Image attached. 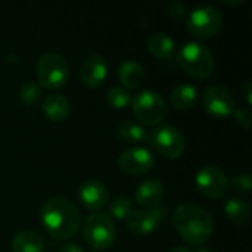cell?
<instances>
[{
	"label": "cell",
	"instance_id": "obj_1",
	"mask_svg": "<svg viewBox=\"0 0 252 252\" xmlns=\"http://www.w3.org/2000/svg\"><path fill=\"white\" fill-rule=\"evenodd\" d=\"M40 220L50 236L66 241L77 235L81 226V213L68 198L53 196L41 205Z\"/></svg>",
	"mask_w": 252,
	"mask_h": 252
},
{
	"label": "cell",
	"instance_id": "obj_2",
	"mask_svg": "<svg viewBox=\"0 0 252 252\" xmlns=\"http://www.w3.org/2000/svg\"><path fill=\"white\" fill-rule=\"evenodd\" d=\"M173 223L179 235L190 245H204L214 232L211 214L195 204H180L173 211Z\"/></svg>",
	"mask_w": 252,
	"mask_h": 252
},
{
	"label": "cell",
	"instance_id": "obj_3",
	"mask_svg": "<svg viewBox=\"0 0 252 252\" xmlns=\"http://www.w3.org/2000/svg\"><path fill=\"white\" fill-rule=\"evenodd\" d=\"M177 63L192 78L205 80L211 77L216 62L208 46L199 41H188L177 53Z\"/></svg>",
	"mask_w": 252,
	"mask_h": 252
},
{
	"label": "cell",
	"instance_id": "obj_4",
	"mask_svg": "<svg viewBox=\"0 0 252 252\" xmlns=\"http://www.w3.org/2000/svg\"><path fill=\"white\" fill-rule=\"evenodd\" d=\"M83 238L93 250H108L115 242L117 229L112 219L103 213L90 214L81 224Z\"/></svg>",
	"mask_w": 252,
	"mask_h": 252
},
{
	"label": "cell",
	"instance_id": "obj_5",
	"mask_svg": "<svg viewBox=\"0 0 252 252\" xmlns=\"http://www.w3.org/2000/svg\"><path fill=\"white\" fill-rule=\"evenodd\" d=\"M136 118L143 126H157L167 117L168 106L164 97L155 90H142L131 99Z\"/></svg>",
	"mask_w": 252,
	"mask_h": 252
},
{
	"label": "cell",
	"instance_id": "obj_6",
	"mask_svg": "<svg viewBox=\"0 0 252 252\" xmlns=\"http://www.w3.org/2000/svg\"><path fill=\"white\" fill-rule=\"evenodd\" d=\"M69 77V66L66 59L56 53L47 52L43 53L37 61V78L40 87L46 89H59L62 87Z\"/></svg>",
	"mask_w": 252,
	"mask_h": 252
},
{
	"label": "cell",
	"instance_id": "obj_7",
	"mask_svg": "<svg viewBox=\"0 0 252 252\" xmlns=\"http://www.w3.org/2000/svg\"><path fill=\"white\" fill-rule=\"evenodd\" d=\"M148 143L162 157L176 159L183 155L186 142L183 133L171 124L159 126L154 128L151 133H148L146 137Z\"/></svg>",
	"mask_w": 252,
	"mask_h": 252
},
{
	"label": "cell",
	"instance_id": "obj_8",
	"mask_svg": "<svg viewBox=\"0 0 252 252\" xmlns=\"http://www.w3.org/2000/svg\"><path fill=\"white\" fill-rule=\"evenodd\" d=\"M188 30L201 38H208L217 34L223 27V16L219 9L210 4L195 7L188 15Z\"/></svg>",
	"mask_w": 252,
	"mask_h": 252
},
{
	"label": "cell",
	"instance_id": "obj_9",
	"mask_svg": "<svg viewBox=\"0 0 252 252\" xmlns=\"http://www.w3.org/2000/svg\"><path fill=\"white\" fill-rule=\"evenodd\" d=\"M198 190L208 199H220L229 190V179L224 171L216 165H204L195 176Z\"/></svg>",
	"mask_w": 252,
	"mask_h": 252
},
{
	"label": "cell",
	"instance_id": "obj_10",
	"mask_svg": "<svg viewBox=\"0 0 252 252\" xmlns=\"http://www.w3.org/2000/svg\"><path fill=\"white\" fill-rule=\"evenodd\" d=\"M204 109L214 118H226L233 114L236 105L233 94L224 86H210L202 94Z\"/></svg>",
	"mask_w": 252,
	"mask_h": 252
},
{
	"label": "cell",
	"instance_id": "obj_11",
	"mask_svg": "<svg viewBox=\"0 0 252 252\" xmlns=\"http://www.w3.org/2000/svg\"><path fill=\"white\" fill-rule=\"evenodd\" d=\"M165 214L167 210L162 205L149 210H133L126 219V226L131 233L137 236H146L158 229L165 219Z\"/></svg>",
	"mask_w": 252,
	"mask_h": 252
},
{
	"label": "cell",
	"instance_id": "obj_12",
	"mask_svg": "<svg viewBox=\"0 0 252 252\" xmlns=\"http://www.w3.org/2000/svg\"><path fill=\"white\" fill-rule=\"evenodd\" d=\"M118 165L120 170L127 176H143L154 168L155 157L149 149L142 146H134L126 149L120 155Z\"/></svg>",
	"mask_w": 252,
	"mask_h": 252
},
{
	"label": "cell",
	"instance_id": "obj_13",
	"mask_svg": "<svg viewBox=\"0 0 252 252\" xmlns=\"http://www.w3.org/2000/svg\"><path fill=\"white\" fill-rule=\"evenodd\" d=\"M80 202L92 211L100 210L108 204L109 195L106 186L97 179H87L78 188Z\"/></svg>",
	"mask_w": 252,
	"mask_h": 252
},
{
	"label": "cell",
	"instance_id": "obj_14",
	"mask_svg": "<svg viewBox=\"0 0 252 252\" xmlns=\"http://www.w3.org/2000/svg\"><path fill=\"white\" fill-rule=\"evenodd\" d=\"M81 80L86 86L96 89L102 86L108 77V63L102 55H90L84 59L80 69Z\"/></svg>",
	"mask_w": 252,
	"mask_h": 252
},
{
	"label": "cell",
	"instance_id": "obj_15",
	"mask_svg": "<svg viewBox=\"0 0 252 252\" xmlns=\"http://www.w3.org/2000/svg\"><path fill=\"white\" fill-rule=\"evenodd\" d=\"M164 196H165V188L161 182L155 179H148L143 183H140L134 193L136 202L145 210L161 205Z\"/></svg>",
	"mask_w": 252,
	"mask_h": 252
},
{
	"label": "cell",
	"instance_id": "obj_16",
	"mask_svg": "<svg viewBox=\"0 0 252 252\" xmlns=\"http://www.w3.org/2000/svg\"><path fill=\"white\" fill-rule=\"evenodd\" d=\"M118 78L124 89H139L145 81V69L136 59H126L118 66Z\"/></svg>",
	"mask_w": 252,
	"mask_h": 252
},
{
	"label": "cell",
	"instance_id": "obj_17",
	"mask_svg": "<svg viewBox=\"0 0 252 252\" xmlns=\"http://www.w3.org/2000/svg\"><path fill=\"white\" fill-rule=\"evenodd\" d=\"M41 109L49 120L63 121L71 114V103L63 94L52 93V94H47L41 100Z\"/></svg>",
	"mask_w": 252,
	"mask_h": 252
},
{
	"label": "cell",
	"instance_id": "obj_18",
	"mask_svg": "<svg viewBox=\"0 0 252 252\" xmlns=\"http://www.w3.org/2000/svg\"><path fill=\"white\" fill-rule=\"evenodd\" d=\"M13 252H43L44 241L34 230H22L16 233L12 239Z\"/></svg>",
	"mask_w": 252,
	"mask_h": 252
},
{
	"label": "cell",
	"instance_id": "obj_19",
	"mask_svg": "<svg viewBox=\"0 0 252 252\" xmlns=\"http://www.w3.org/2000/svg\"><path fill=\"white\" fill-rule=\"evenodd\" d=\"M170 100L173 103L174 108L177 109H190L195 106L196 100H198V90L193 84L189 83H180L177 84L171 94H170Z\"/></svg>",
	"mask_w": 252,
	"mask_h": 252
},
{
	"label": "cell",
	"instance_id": "obj_20",
	"mask_svg": "<svg viewBox=\"0 0 252 252\" xmlns=\"http://www.w3.org/2000/svg\"><path fill=\"white\" fill-rule=\"evenodd\" d=\"M148 50L152 56L161 61H167L174 53V40L165 32H155L148 40Z\"/></svg>",
	"mask_w": 252,
	"mask_h": 252
},
{
	"label": "cell",
	"instance_id": "obj_21",
	"mask_svg": "<svg viewBox=\"0 0 252 252\" xmlns=\"http://www.w3.org/2000/svg\"><path fill=\"white\" fill-rule=\"evenodd\" d=\"M117 136L124 143L137 145V143H142L146 140L148 133H146L145 126H142L140 123H137L134 120H127L123 124H120V127L117 130Z\"/></svg>",
	"mask_w": 252,
	"mask_h": 252
},
{
	"label": "cell",
	"instance_id": "obj_22",
	"mask_svg": "<svg viewBox=\"0 0 252 252\" xmlns=\"http://www.w3.org/2000/svg\"><path fill=\"white\" fill-rule=\"evenodd\" d=\"M226 216L238 226H244L250 220V207L245 201L239 198H230L224 204Z\"/></svg>",
	"mask_w": 252,
	"mask_h": 252
},
{
	"label": "cell",
	"instance_id": "obj_23",
	"mask_svg": "<svg viewBox=\"0 0 252 252\" xmlns=\"http://www.w3.org/2000/svg\"><path fill=\"white\" fill-rule=\"evenodd\" d=\"M18 100L25 105V106H32L35 105L40 97H41V87L35 81H25L19 86L18 89Z\"/></svg>",
	"mask_w": 252,
	"mask_h": 252
},
{
	"label": "cell",
	"instance_id": "obj_24",
	"mask_svg": "<svg viewBox=\"0 0 252 252\" xmlns=\"http://www.w3.org/2000/svg\"><path fill=\"white\" fill-rule=\"evenodd\" d=\"M131 93L130 90L124 89L123 86H115L111 87L106 93V100L111 106H114L115 109H126L127 106L131 105Z\"/></svg>",
	"mask_w": 252,
	"mask_h": 252
},
{
	"label": "cell",
	"instance_id": "obj_25",
	"mask_svg": "<svg viewBox=\"0 0 252 252\" xmlns=\"http://www.w3.org/2000/svg\"><path fill=\"white\" fill-rule=\"evenodd\" d=\"M131 211H133V202L127 196H117L109 204V217H114L117 220H126Z\"/></svg>",
	"mask_w": 252,
	"mask_h": 252
},
{
	"label": "cell",
	"instance_id": "obj_26",
	"mask_svg": "<svg viewBox=\"0 0 252 252\" xmlns=\"http://www.w3.org/2000/svg\"><path fill=\"white\" fill-rule=\"evenodd\" d=\"M232 186L236 192L239 193H248L251 190L252 182L251 176L248 173H239L236 176H233L232 179Z\"/></svg>",
	"mask_w": 252,
	"mask_h": 252
},
{
	"label": "cell",
	"instance_id": "obj_27",
	"mask_svg": "<svg viewBox=\"0 0 252 252\" xmlns=\"http://www.w3.org/2000/svg\"><path fill=\"white\" fill-rule=\"evenodd\" d=\"M233 115H235L236 123L241 127H244V128H250L251 127V114L247 109H244V108H235Z\"/></svg>",
	"mask_w": 252,
	"mask_h": 252
},
{
	"label": "cell",
	"instance_id": "obj_28",
	"mask_svg": "<svg viewBox=\"0 0 252 252\" xmlns=\"http://www.w3.org/2000/svg\"><path fill=\"white\" fill-rule=\"evenodd\" d=\"M168 13H170L173 18H182V16L186 13V7H185V4L180 3V1H173V3H170V6H168Z\"/></svg>",
	"mask_w": 252,
	"mask_h": 252
},
{
	"label": "cell",
	"instance_id": "obj_29",
	"mask_svg": "<svg viewBox=\"0 0 252 252\" xmlns=\"http://www.w3.org/2000/svg\"><path fill=\"white\" fill-rule=\"evenodd\" d=\"M241 92H242V96H244L245 102H247L248 105H251L252 103V84L250 80H247V81L244 83V86L241 87Z\"/></svg>",
	"mask_w": 252,
	"mask_h": 252
},
{
	"label": "cell",
	"instance_id": "obj_30",
	"mask_svg": "<svg viewBox=\"0 0 252 252\" xmlns=\"http://www.w3.org/2000/svg\"><path fill=\"white\" fill-rule=\"evenodd\" d=\"M59 252H84V250L80 247V245H77V244H65Z\"/></svg>",
	"mask_w": 252,
	"mask_h": 252
},
{
	"label": "cell",
	"instance_id": "obj_31",
	"mask_svg": "<svg viewBox=\"0 0 252 252\" xmlns=\"http://www.w3.org/2000/svg\"><path fill=\"white\" fill-rule=\"evenodd\" d=\"M168 252H192V251H190L188 247H182V245H180V247H174L171 251H168Z\"/></svg>",
	"mask_w": 252,
	"mask_h": 252
},
{
	"label": "cell",
	"instance_id": "obj_32",
	"mask_svg": "<svg viewBox=\"0 0 252 252\" xmlns=\"http://www.w3.org/2000/svg\"><path fill=\"white\" fill-rule=\"evenodd\" d=\"M198 252H211V251H210V248H199Z\"/></svg>",
	"mask_w": 252,
	"mask_h": 252
}]
</instances>
